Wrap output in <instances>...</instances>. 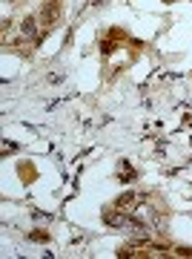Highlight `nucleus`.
Wrapping results in <instances>:
<instances>
[{
	"mask_svg": "<svg viewBox=\"0 0 192 259\" xmlns=\"http://www.w3.org/2000/svg\"><path fill=\"white\" fill-rule=\"evenodd\" d=\"M103 222L115 224V228H129V224H138L135 216L129 219V216H121V213H115V210H103Z\"/></svg>",
	"mask_w": 192,
	"mask_h": 259,
	"instance_id": "nucleus-1",
	"label": "nucleus"
},
{
	"mask_svg": "<svg viewBox=\"0 0 192 259\" xmlns=\"http://www.w3.org/2000/svg\"><path fill=\"white\" fill-rule=\"evenodd\" d=\"M138 199H141V196H135V193H124V196L115 202V204H118V210H126V213H129L138 204Z\"/></svg>",
	"mask_w": 192,
	"mask_h": 259,
	"instance_id": "nucleus-2",
	"label": "nucleus"
},
{
	"mask_svg": "<svg viewBox=\"0 0 192 259\" xmlns=\"http://www.w3.org/2000/svg\"><path fill=\"white\" fill-rule=\"evenodd\" d=\"M23 35L26 38L37 35V18H26V20H23Z\"/></svg>",
	"mask_w": 192,
	"mask_h": 259,
	"instance_id": "nucleus-3",
	"label": "nucleus"
},
{
	"mask_svg": "<svg viewBox=\"0 0 192 259\" xmlns=\"http://www.w3.org/2000/svg\"><path fill=\"white\" fill-rule=\"evenodd\" d=\"M57 81H63V72H52L49 75V84H57Z\"/></svg>",
	"mask_w": 192,
	"mask_h": 259,
	"instance_id": "nucleus-4",
	"label": "nucleus"
}]
</instances>
